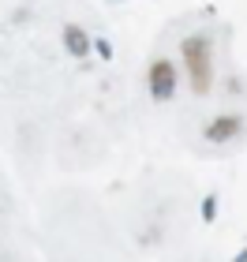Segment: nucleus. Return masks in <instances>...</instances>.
I'll list each match as a JSON object with an SVG mask.
<instances>
[{"instance_id":"f03ea898","label":"nucleus","mask_w":247,"mask_h":262,"mask_svg":"<svg viewBox=\"0 0 247 262\" xmlns=\"http://www.w3.org/2000/svg\"><path fill=\"white\" fill-rule=\"evenodd\" d=\"M150 94L158 101H169L176 94V68L169 60H154L150 64Z\"/></svg>"},{"instance_id":"f257e3e1","label":"nucleus","mask_w":247,"mask_h":262,"mask_svg":"<svg viewBox=\"0 0 247 262\" xmlns=\"http://www.w3.org/2000/svg\"><path fill=\"white\" fill-rule=\"evenodd\" d=\"M184 56H187V68H191V86L198 94H206V86H210V41L206 38H187Z\"/></svg>"},{"instance_id":"20e7f679","label":"nucleus","mask_w":247,"mask_h":262,"mask_svg":"<svg viewBox=\"0 0 247 262\" xmlns=\"http://www.w3.org/2000/svg\"><path fill=\"white\" fill-rule=\"evenodd\" d=\"M64 45H68V53H72L75 60H86L90 38H86V30H82V27H64Z\"/></svg>"},{"instance_id":"423d86ee","label":"nucleus","mask_w":247,"mask_h":262,"mask_svg":"<svg viewBox=\"0 0 247 262\" xmlns=\"http://www.w3.org/2000/svg\"><path fill=\"white\" fill-rule=\"evenodd\" d=\"M98 53L105 56V60H109V56H113V45H109V41H98Z\"/></svg>"},{"instance_id":"0eeeda50","label":"nucleus","mask_w":247,"mask_h":262,"mask_svg":"<svg viewBox=\"0 0 247 262\" xmlns=\"http://www.w3.org/2000/svg\"><path fill=\"white\" fill-rule=\"evenodd\" d=\"M236 262H247V251H243V255H240V258H236Z\"/></svg>"},{"instance_id":"39448f33","label":"nucleus","mask_w":247,"mask_h":262,"mask_svg":"<svg viewBox=\"0 0 247 262\" xmlns=\"http://www.w3.org/2000/svg\"><path fill=\"white\" fill-rule=\"evenodd\" d=\"M214 210H217V199L210 195V199L203 202V217H206V221H214Z\"/></svg>"},{"instance_id":"7ed1b4c3","label":"nucleus","mask_w":247,"mask_h":262,"mask_svg":"<svg viewBox=\"0 0 247 262\" xmlns=\"http://www.w3.org/2000/svg\"><path fill=\"white\" fill-rule=\"evenodd\" d=\"M236 131H240V116H217V120L206 127V139L210 142H229Z\"/></svg>"}]
</instances>
